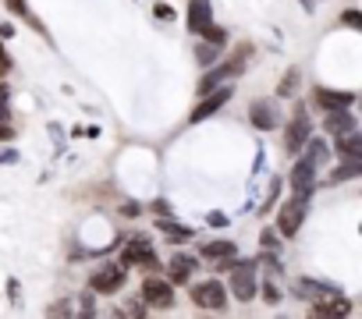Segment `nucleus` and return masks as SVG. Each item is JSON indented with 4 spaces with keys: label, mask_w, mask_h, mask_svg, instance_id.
I'll list each match as a JSON object with an SVG mask.
<instances>
[{
    "label": "nucleus",
    "mask_w": 362,
    "mask_h": 319,
    "mask_svg": "<svg viewBox=\"0 0 362 319\" xmlns=\"http://www.w3.org/2000/svg\"><path fill=\"white\" fill-rule=\"evenodd\" d=\"M192 302L206 312H224L227 309V291H224L221 280H202V284H192Z\"/></svg>",
    "instance_id": "nucleus-1"
},
{
    "label": "nucleus",
    "mask_w": 362,
    "mask_h": 319,
    "mask_svg": "<svg viewBox=\"0 0 362 319\" xmlns=\"http://www.w3.org/2000/svg\"><path fill=\"white\" fill-rule=\"evenodd\" d=\"M306 213H309V196H298V191H295V199L284 202L281 213H277V227H281V234H284V238H295L298 227H302V220H306Z\"/></svg>",
    "instance_id": "nucleus-2"
},
{
    "label": "nucleus",
    "mask_w": 362,
    "mask_h": 319,
    "mask_svg": "<svg viewBox=\"0 0 362 319\" xmlns=\"http://www.w3.org/2000/svg\"><path fill=\"white\" fill-rule=\"evenodd\" d=\"M259 291V284H256V263H234L231 266V295L238 302H252Z\"/></svg>",
    "instance_id": "nucleus-3"
},
{
    "label": "nucleus",
    "mask_w": 362,
    "mask_h": 319,
    "mask_svg": "<svg viewBox=\"0 0 362 319\" xmlns=\"http://www.w3.org/2000/svg\"><path fill=\"white\" fill-rule=\"evenodd\" d=\"M142 302L149 309H171L174 305V284L164 277H146L142 280Z\"/></svg>",
    "instance_id": "nucleus-4"
},
{
    "label": "nucleus",
    "mask_w": 362,
    "mask_h": 319,
    "mask_svg": "<svg viewBox=\"0 0 362 319\" xmlns=\"http://www.w3.org/2000/svg\"><path fill=\"white\" fill-rule=\"evenodd\" d=\"M121 266H149V270H157V266H160V263H157V255H153V245H149L146 234L128 238V245H125V259H121Z\"/></svg>",
    "instance_id": "nucleus-5"
},
{
    "label": "nucleus",
    "mask_w": 362,
    "mask_h": 319,
    "mask_svg": "<svg viewBox=\"0 0 362 319\" xmlns=\"http://www.w3.org/2000/svg\"><path fill=\"white\" fill-rule=\"evenodd\" d=\"M309 114H306V107H298L295 110V117H291V124H288V132H284V149L295 156V153H302V146L309 142Z\"/></svg>",
    "instance_id": "nucleus-6"
},
{
    "label": "nucleus",
    "mask_w": 362,
    "mask_h": 319,
    "mask_svg": "<svg viewBox=\"0 0 362 319\" xmlns=\"http://www.w3.org/2000/svg\"><path fill=\"white\" fill-rule=\"evenodd\" d=\"M125 266H103V270H96L93 277H89V287H93L96 295H114V291H121V287H125Z\"/></svg>",
    "instance_id": "nucleus-7"
},
{
    "label": "nucleus",
    "mask_w": 362,
    "mask_h": 319,
    "mask_svg": "<svg viewBox=\"0 0 362 319\" xmlns=\"http://www.w3.org/2000/svg\"><path fill=\"white\" fill-rule=\"evenodd\" d=\"M231 85H217V89H209V92H202V103L192 110V121H206V117H214L227 100H231Z\"/></svg>",
    "instance_id": "nucleus-8"
},
{
    "label": "nucleus",
    "mask_w": 362,
    "mask_h": 319,
    "mask_svg": "<svg viewBox=\"0 0 362 319\" xmlns=\"http://www.w3.org/2000/svg\"><path fill=\"white\" fill-rule=\"evenodd\" d=\"M313 100L320 103V107H327V110H348L359 96L352 92V89H323V85H316L313 89Z\"/></svg>",
    "instance_id": "nucleus-9"
},
{
    "label": "nucleus",
    "mask_w": 362,
    "mask_h": 319,
    "mask_svg": "<svg viewBox=\"0 0 362 319\" xmlns=\"http://www.w3.org/2000/svg\"><path fill=\"white\" fill-rule=\"evenodd\" d=\"M295 298H302V302H323V298H330V295H341V287H334V284H320V280H295Z\"/></svg>",
    "instance_id": "nucleus-10"
},
{
    "label": "nucleus",
    "mask_w": 362,
    "mask_h": 319,
    "mask_svg": "<svg viewBox=\"0 0 362 319\" xmlns=\"http://www.w3.org/2000/svg\"><path fill=\"white\" fill-rule=\"evenodd\" d=\"M189 32L192 36H202V32L214 25V8H209V0H189V18H185Z\"/></svg>",
    "instance_id": "nucleus-11"
},
{
    "label": "nucleus",
    "mask_w": 362,
    "mask_h": 319,
    "mask_svg": "<svg viewBox=\"0 0 362 319\" xmlns=\"http://www.w3.org/2000/svg\"><path fill=\"white\" fill-rule=\"evenodd\" d=\"M249 121H252V128H259V132H274V128H277V110H274V103H270V100H256V103L249 107Z\"/></svg>",
    "instance_id": "nucleus-12"
},
{
    "label": "nucleus",
    "mask_w": 362,
    "mask_h": 319,
    "mask_svg": "<svg viewBox=\"0 0 362 319\" xmlns=\"http://www.w3.org/2000/svg\"><path fill=\"white\" fill-rule=\"evenodd\" d=\"M167 270H171V284H189L192 273L199 270V259H196V255H189V252H178Z\"/></svg>",
    "instance_id": "nucleus-13"
},
{
    "label": "nucleus",
    "mask_w": 362,
    "mask_h": 319,
    "mask_svg": "<svg viewBox=\"0 0 362 319\" xmlns=\"http://www.w3.org/2000/svg\"><path fill=\"white\" fill-rule=\"evenodd\" d=\"M313 178H316L313 160H298L295 171H291V188L298 191V196H309V191H313Z\"/></svg>",
    "instance_id": "nucleus-14"
},
{
    "label": "nucleus",
    "mask_w": 362,
    "mask_h": 319,
    "mask_svg": "<svg viewBox=\"0 0 362 319\" xmlns=\"http://www.w3.org/2000/svg\"><path fill=\"white\" fill-rule=\"evenodd\" d=\"M334 142H338V153H341L345 160H355V164H362V132H359V128H352V132L338 135Z\"/></svg>",
    "instance_id": "nucleus-15"
},
{
    "label": "nucleus",
    "mask_w": 362,
    "mask_h": 319,
    "mask_svg": "<svg viewBox=\"0 0 362 319\" xmlns=\"http://www.w3.org/2000/svg\"><path fill=\"white\" fill-rule=\"evenodd\" d=\"M323 128H327V135H345V132H352V128H359L355 124V117L348 114V110H327V121H323Z\"/></svg>",
    "instance_id": "nucleus-16"
},
{
    "label": "nucleus",
    "mask_w": 362,
    "mask_h": 319,
    "mask_svg": "<svg viewBox=\"0 0 362 319\" xmlns=\"http://www.w3.org/2000/svg\"><path fill=\"white\" fill-rule=\"evenodd\" d=\"M313 309H316V316H348L352 312V302L345 295H330L323 302H313Z\"/></svg>",
    "instance_id": "nucleus-17"
},
{
    "label": "nucleus",
    "mask_w": 362,
    "mask_h": 319,
    "mask_svg": "<svg viewBox=\"0 0 362 319\" xmlns=\"http://www.w3.org/2000/svg\"><path fill=\"white\" fill-rule=\"evenodd\" d=\"M359 174H362V164H355V160H345V167L330 171L327 184H338V181H348V178H359Z\"/></svg>",
    "instance_id": "nucleus-18"
},
{
    "label": "nucleus",
    "mask_w": 362,
    "mask_h": 319,
    "mask_svg": "<svg viewBox=\"0 0 362 319\" xmlns=\"http://www.w3.org/2000/svg\"><path fill=\"white\" fill-rule=\"evenodd\" d=\"M157 227H160L164 234H171L174 241H189V238H192V231H189V227H181V223H174V220H167V216H160Z\"/></svg>",
    "instance_id": "nucleus-19"
},
{
    "label": "nucleus",
    "mask_w": 362,
    "mask_h": 319,
    "mask_svg": "<svg viewBox=\"0 0 362 319\" xmlns=\"http://www.w3.org/2000/svg\"><path fill=\"white\" fill-rule=\"evenodd\" d=\"M221 50H224L221 43H214V40H206V43H202V46L196 50V60H199V64H214V60L221 57Z\"/></svg>",
    "instance_id": "nucleus-20"
},
{
    "label": "nucleus",
    "mask_w": 362,
    "mask_h": 319,
    "mask_svg": "<svg viewBox=\"0 0 362 319\" xmlns=\"http://www.w3.org/2000/svg\"><path fill=\"white\" fill-rule=\"evenodd\" d=\"M202 255L206 259H224V255H234V241H214V245H202Z\"/></svg>",
    "instance_id": "nucleus-21"
},
{
    "label": "nucleus",
    "mask_w": 362,
    "mask_h": 319,
    "mask_svg": "<svg viewBox=\"0 0 362 319\" xmlns=\"http://www.w3.org/2000/svg\"><path fill=\"white\" fill-rule=\"evenodd\" d=\"M309 160H313V167H323L327 160H330V153H327V146H323V139H316L313 146H309Z\"/></svg>",
    "instance_id": "nucleus-22"
},
{
    "label": "nucleus",
    "mask_w": 362,
    "mask_h": 319,
    "mask_svg": "<svg viewBox=\"0 0 362 319\" xmlns=\"http://www.w3.org/2000/svg\"><path fill=\"white\" fill-rule=\"evenodd\" d=\"M8 8H11L15 15H21V18H28V21H33V25H36V28L43 32V25H40V21H36L33 15H28V4H25V0H8Z\"/></svg>",
    "instance_id": "nucleus-23"
},
{
    "label": "nucleus",
    "mask_w": 362,
    "mask_h": 319,
    "mask_svg": "<svg viewBox=\"0 0 362 319\" xmlns=\"http://www.w3.org/2000/svg\"><path fill=\"white\" fill-rule=\"evenodd\" d=\"M295 85H298V71L291 68V71L284 75V82L277 85V96H291V92H295Z\"/></svg>",
    "instance_id": "nucleus-24"
},
{
    "label": "nucleus",
    "mask_w": 362,
    "mask_h": 319,
    "mask_svg": "<svg viewBox=\"0 0 362 319\" xmlns=\"http://www.w3.org/2000/svg\"><path fill=\"white\" fill-rule=\"evenodd\" d=\"M263 302H266V305H277V302H281L277 284H263Z\"/></svg>",
    "instance_id": "nucleus-25"
},
{
    "label": "nucleus",
    "mask_w": 362,
    "mask_h": 319,
    "mask_svg": "<svg viewBox=\"0 0 362 319\" xmlns=\"http://www.w3.org/2000/svg\"><path fill=\"white\" fill-rule=\"evenodd\" d=\"M277 196H281V178L274 181V188H270V196H266V202H263V213H270V209H274V202H277Z\"/></svg>",
    "instance_id": "nucleus-26"
},
{
    "label": "nucleus",
    "mask_w": 362,
    "mask_h": 319,
    "mask_svg": "<svg viewBox=\"0 0 362 319\" xmlns=\"http://www.w3.org/2000/svg\"><path fill=\"white\" fill-rule=\"evenodd\" d=\"M153 15H157L160 21H174V8H171V4H157V8H153Z\"/></svg>",
    "instance_id": "nucleus-27"
},
{
    "label": "nucleus",
    "mask_w": 362,
    "mask_h": 319,
    "mask_svg": "<svg viewBox=\"0 0 362 319\" xmlns=\"http://www.w3.org/2000/svg\"><path fill=\"white\" fill-rule=\"evenodd\" d=\"M341 21H345V25H352V28H362V15H359L355 8H352V11H345V15H341Z\"/></svg>",
    "instance_id": "nucleus-28"
},
{
    "label": "nucleus",
    "mask_w": 362,
    "mask_h": 319,
    "mask_svg": "<svg viewBox=\"0 0 362 319\" xmlns=\"http://www.w3.org/2000/svg\"><path fill=\"white\" fill-rule=\"evenodd\" d=\"M0 121H8V85H0Z\"/></svg>",
    "instance_id": "nucleus-29"
},
{
    "label": "nucleus",
    "mask_w": 362,
    "mask_h": 319,
    "mask_svg": "<svg viewBox=\"0 0 362 319\" xmlns=\"http://www.w3.org/2000/svg\"><path fill=\"white\" fill-rule=\"evenodd\" d=\"M259 241H263V248H274V245H277V234H274V231H263Z\"/></svg>",
    "instance_id": "nucleus-30"
},
{
    "label": "nucleus",
    "mask_w": 362,
    "mask_h": 319,
    "mask_svg": "<svg viewBox=\"0 0 362 319\" xmlns=\"http://www.w3.org/2000/svg\"><path fill=\"white\" fill-rule=\"evenodd\" d=\"M206 220L214 223V227H227V216H224V213H209Z\"/></svg>",
    "instance_id": "nucleus-31"
},
{
    "label": "nucleus",
    "mask_w": 362,
    "mask_h": 319,
    "mask_svg": "<svg viewBox=\"0 0 362 319\" xmlns=\"http://www.w3.org/2000/svg\"><path fill=\"white\" fill-rule=\"evenodd\" d=\"M121 213H125V216H139L142 206H139V202H125V206H121Z\"/></svg>",
    "instance_id": "nucleus-32"
},
{
    "label": "nucleus",
    "mask_w": 362,
    "mask_h": 319,
    "mask_svg": "<svg viewBox=\"0 0 362 319\" xmlns=\"http://www.w3.org/2000/svg\"><path fill=\"white\" fill-rule=\"evenodd\" d=\"M8 295H11V305L21 302V298H18V280H8Z\"/></svg>",
    "instance_id": "nucleus-33"
},
{
    "label": "nucleus",
    "mask_w": 362,
    "mask_h": 319,
    "mask_svg": "<svg viewBox=\"0 0 362 319\" xmlns=\"http://www.w3.org/2000/svg\"><path fill=\"white\" fill-rule=\"evenodd\" d=\"M4 139H15V128H8V121H0V142Z\"/></svg>",
    "instance_id": "nucleus-34"
},
{
    "label": "nucleus",
    "mask_w": 362,
    "mask_h": 319,
    "mask_svg": "<svg viewBox=\"0 0 362 319\" xmlns=\"http://www.w3.org/2000/svg\"><path fill=\"white\" fill-rule=\"evenodd\" d=\"M82 312H93V295H82Z\"/></svg>",
    "instance_id": "nucleus-35"
},
{
    "label": "nucleus",
    "mask_w": 362,
    "mask_h": 319,
    "mask_svg": "<svg viewBox=\"0 0 362 319\" xmlns=\"http://www.w3.org/2000/svg\"><path fill=\"white\" fill-rule=\"evenodd\" d=\"M153 209H157V213H164V216H171V206H167V202H153Z\"/></svg>",
    "instance_id": "nucleus-36"
}]
</instances>
